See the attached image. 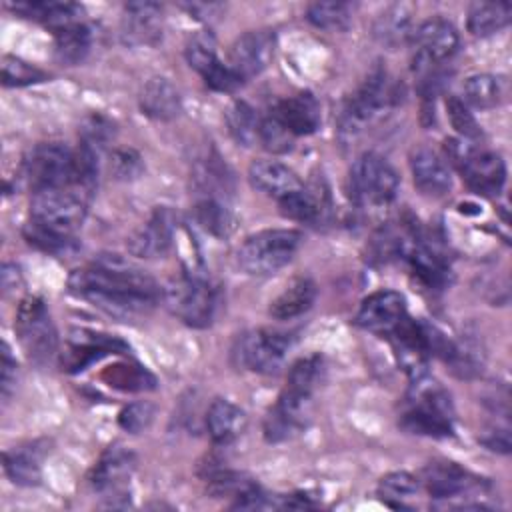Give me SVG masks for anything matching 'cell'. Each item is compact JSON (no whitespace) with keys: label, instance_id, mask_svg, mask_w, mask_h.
I'll use <instances>...</instances> for the list:
<instances>
[{"label":"cell","instance_id":"1","mask_svg":"<svg viewBox=\"0 0 512 512\" xmlns=\"http://www.w3.org/2000/svg\"><path fill=\"white\" fill-rule=\"evenodd\" d=\"M68 288L78 298L122 320L148 314L162 296L152 276L118 254H104L96 262L74 270L68 278Z\"/></svg>","mask_w":512,"mask_h":512},{"label":"cell","instance_id":"2","mask_svg":"<svg viewBox=\"0 0 512 512\" xmlns=\"http://www.w3.org/2000/svg\"><path fill=\"white\" fill-rule=\"evenodd\" d=\"M400 426L412 434L446 438L454 432V404L450 394L426 374L412 380Z\"/></svg>","mask_w":512,"mask_h":512},{"label":"cell","instance_id":"3","mask_svg":"<svg viewBox=\"0 0 512 512\" xmlns=\"http://www.w3.org/2000/svg\"><path fill=\"white\" fill-rule=\"evenodd\" d=\"M302 234L290 228L260 230L238 248V266L250 276H270L286 266L298 252Z\"/></svg>","mask_w":512,"mask_h":512},{"label":"cell","instance_id":"4","mask_svg":"<svg viewBox=\"0 0 512 512\" xmlns=\"http://www.w3.org/2000/svg\"><path fill=\"white\" fill-rule=\"evenodd\" d=\"M162 298L170 312L184 324L192 328H206L212 324L216 292L200 272H182L162 290Z\"/></svg>","mask_w":512,"mask_h":512},{"label":"cell","instance_id":"5","mask_svg":"<svg viewBox=\"0 0 512 512\" xmlns=\"http://www.w3.org/2000/svg\"><path fill=\"white\" fill-rule=\"evenodd\" d=\"M398 192V174L390 162L376 154H362L350 170V196L358 206H384Z\"/></svg>","mask_w":512,"mask_h":512},{"label":"cell","instance_id":"6","mask_svg":"<svg viewBox=\"0 0 512 512\" xmlns=\"http://www.w3.org/2000/svg\"><path fill=\"white\" fill-rule=\"evenodd\" d=\"M18 340L26 356L36 364H46L58 350V334L46 304L36 296H26L16 310L14 322Z\"/></svg>","mask_w":512,"mask_h":512},{"label":"cell","instance_id":"7","mask_svg":"<svg viewBox=\"0 0 512 512\" xmlns=\"http://www.w3.org/2000/svg\"><path fill=\"white\" fill-rule=\"evenodd\" d=\"M76 156L58 142L36 144L24 158V176L34 192L74 186Z\"/></svg>","mask_w":512,"mask_h":512},{"label":"cell","instance_id":"8","mask_svg":"<svg viewBox=\"0 0 512 512\" xmlns=\"http://www.w3.org/2000/svg\"><path fill=\"white\" fill-rule=\"evenodd\" d=\"M30 216L34 222L72 234L86 218V198L70 188H46L32 194Z\"/></svg>","mask_w":512,"mask_h":512},{"label":"cell","instance_id":"9","mask_svg":"<svg viewBox=\"0 0 512 512\" xmlns=\"http://www.w3.org/2000/svg\"><path fill=\"white\" fill-rule=\"evenodd\" d=\"M396 86L388 80L384 70H374L350 96L342 110V132L354 134L362 130L366 122L396 102Z\"/></svg>","mask_w":512,"mask_h":512},{"label":"cell","instance_id":"10","mask_svg":"<svg viewBox=\"0 0 512 512\" xmlns=\"http://www.w3.org/2000/svg\"><path fill=\"white\" fill-rule=\"evenodd\" d=\"M134 454L120 444L106 448L90 474L92 488L110 502V506H122L120 500L128 498V484L134 472Z\"/></svg>","mask_w":512,"mask_h":512},{"label":"cell","instance_id":"11","mask_svg":"<svg viewBox=\"0 0 512 512\" xmlns=\"http://www.w3.org/2000/svg\"><path fill=\"white\" fill-rule=\"evenodd\" d=\"M290 348V340L286 334H280L276 330H252L246 332L234 350V356L238 358V364L258 372V374H274Z\"/></svg>","mask_w":512,"mask_h":512},{"label":"cell","instance_id":"12","mask_svg":"<svg viewBox=\"0 0 512 512\" xmlns=\"http://www.w3.org/2000/svg\"><path fill=\"white\" fill-rule=\"evenodd\" d=\"M414 44V72H422L426 68L438 66L448 60L458 48V32L456 28L436 16L420 22L412 32Z\"/></svg>","mask_w":512,"mask_h":512},{"label":"cell","instance_id":"13","mask_svg":"<svg viewBox=\"0 0 512 512\" xmlns=\"http://www.w3.org/2000/svg\"><path fill=\"white\" fill-rule=\"evenodd\" d=\"M312 398L284 388L264 418V438L268 442H282L302 432L310 422Z\"/></svg>","mask_w":512,"mask_h":512},{"label":"cell","instance_id":"14","mask_svg":"<svg viewBox=\"0 0 512 512\" xmlns=\"http://www.w3.org/2000/svg\"><path fill=\"white\" fill-rule=\"evenodd\" d=\"M276 36L272 30H248L234 40L230 46L228 66L240 76V80H248L258 76L274 58Z\"/></svg>","mask_w":512,"mask_h":512},{"label":"cell","instance_id":"15","mask_svg":"<svg viewBox=\"0 0 512 512\" xmlns=\"http://www.w3.org/2000/svg\"><path fill=\"white\" fill-rule=\"evenodd\" d=\"M406 318V298L396 290H378L366 296L356 312V326L374 334H392Z\"/></svg>","mask_w":512,"mask_h":512},{"label":"cell","instance_id":"16","mask_svg":"<svg viewBox=\"0 0 512 512\" xmlns=\"http://www.w3.org/2000/svg\"><path fill=\"white\" fill-rule=\"evenodd\" d=\"M176 230V216L170 208H156L150 218L132 232L126 246L132 256L158 258L164 256L172 244Z\"/></svg>","mask_w":512,"mask_h":512},{"label":"cell","instance_id":"17","mask_svg":"<svg viewBox=\"0 0 512 512\" xmlns=\"http://www.w3.org/2000/svg\"><path fill=\"white\" fill-rule=\"evenodd\" d=\"M470 190L482 196H498L506 182L504 160L488 150H472L458 168Z\"/></svg>","mask_w":512,"mask_h":512},{"label":"cell","instance_id":"18","mask_svg":"<svg viewBox=\"0 0 512 512\" xmlns=\"http://www.w3.org/2000/svg\"><path fill=\"white\" fill-rule=\"evenodd\" d=\"M422 482L428 494L436 500H452L472 492L480 480L456 462L436 460L422 470Z\"/></svg>","mask_w":512,"mask_h":512},{"label":"cell","instance_id":"19","mask_svg":"<svg viewBox=\"0 0 512 512\" xmlns=\"http://www.w3.org/2000/svg\"><path fill=\"white\" fill-rule=\"evenodd\" d=\"M162 38V6L156 2H128L122 16V40L130 46H154Z\"/></svg>","mask_w":512,"mask_h":512},{"label":"cell","instance_id":"20","mask_svg":"<svg viewBox=\"0 0 512 512\" xmlns=\"http://www.w3.org/2000/svg\"><path fill=\"white\" fill-rule=\"evenodd\" d=\"M128 346L108 334H98L90 330H76L72 332L70 346L62 354V370L66 372H78L84 370L90 362L98 360L104 354L110 352H126Z\"/></svg>","mask_w":512,"mask_h":512},{"label":"cell","instance_id":"21","mask_svg":"<svg viewBox=\"0 0 512 512\" xmlns=\"http://www.w3.org/2000/svg\"><path fill=\"white\" fill-rule=\"evenodd\" d=\"M410 172L414 186L426 196H444L452 186V176L448 166L440 160V156L426 148L418 146L410 154Z\"/></svg>","mask_w":512,"mask_h":512},{"label":"cell","instance_id":"22","mask_svg":"<svg viewBox=\"0 0 512 512\" xmlns=\"http://www.w3.org/2000/svg\"><path fill=\"white\" fill-rule=\"evenodd\" d=\"M294 136H308L320 126V104L310 92L282 98L270 110Z\"/></svg>","mask_w":512,"mask_h":512},{"label":"cell","instance_id":"23","mask_svg":"<svg viewBox=\"0 0 512 512\" xmlns=\"http://www.w3.org/2000/svg\"><path fill=\"white\" fill-rule=\"evenodd\" d=\"M248 180L256 190L276 200H282L302 188V182L296 176V172L276 160L252 162L248 168Z\"/></svg>","mask_w":512,"mask_h":512},{"label":"cell","instance_id":"24","mask_svg":"<svg viewBox=\"0 0 512 512\" xmlns=\"http://www.w3.org/2000/svg\"><path fill=\"white\" fill-rule=\"evenodd\" d=\"M140 110L154 120H172L182 108L180 92L176 86L160 76L150 78L140 90Z\"/></svg>","mask_w":512,"mask_h":512},{"label":"cell","instance_id":"25","mask_svg":"<svg viewBox=\"0 0 512 512\" xmlns=\"http://www.w3.org/2000/svg\"><path fill=\"white\" fill-rule=\"evenodd\" d=\"M406 258L410 262L412 272L430 290L432 288L440 290L450 282V266H448L446 258L436 248L426 244L422 238H418L414 242V246L410 248Z\"/></svg>","mask_w":512,"mask_h":512},{"label":"cell","instance_id":"26","mask_svg":"<svg viewBox=\"0 0 512 512\" xmlns=\"http://www.w3.org/2000/svg\"><path fill=\"white\" fill-rule=\"evenodd\" d=\"M206 428L210 438L220 444H232L246 430V414L236 404L224 398H216L206 412Z\"/></svg>","mask_w":512,"mask_h":512},{"label":"cell","instance_id":"27","mask_svg":"<svg viewBox=\"0 0 512 512\" xmlns=\"http://www.w3.org/2000/svg\"><path fill=\"white\" fill-rule=\"evenodd\" d=\"M314 300L316 284L310 278H296L270 302L268 312L276 320H292L310 310Z\"/></svg>","mask_w":512,"mask_h":512},{"label":"cell","instance_id":"28","mask_svg":"<svg viewBox=\"0 0 512 512\" xmlns=\"http://www.w3.org/2000/svg\"><path fill=\"white\" fill-rule=\"evenodd\" d=\"M10 8L24 18L38 20V22L50 26L52 30L80 22V14H82V6L72 4V2H46V0L16 2V4H10Z\"/></svg>","mask_w":512,"mask_h":512},{"label":"cell","instance_id":"29","mask_svg":"<svg viewBox=\"0 0 512 512\" xmlns=\"http://www.w3.org/2000/svg\"><path fill=\"white\" fill-rule=\"evenodd\" d=\"M280 212L296 222L318 224L328 210V194L320 188H300L294 194L278 200Z\"/></svg>","mask_w":512,"mask_h":512},{"label":"cell","instance_id":"30","mask_svg":"<svg viewBox=\"0 0 512 512\" xmlns=\"http://www.w3.org/2000/svg\"><path fill=\"white\" fill-rule=\"evenodd\" d=\"M412 6L410 4H392L388 6L374 22V36L384 46L396 48L412 40Z\"/></svg>","mask_w":512,"mask_h":512},{"label":"cell","instance_id":"31","mask_svg":"<svg viewBox=\"0 0 512 512\" xmlns=\"http://www.w3.org/2000/svg\"><path fill=\"white\" fill-rule=\"evenodd\" d=\"M2 458H4V472L14 484L34 486L40 482L42 450L36 442L6 450Z\"/></svg>","mask_w":512,"mask_h":512},{"label":"cell","instance_id":"32","mask_svg":"<svg viewBox=\"0 0 512 512\" xmlns=\"http://www.w3.org/2000/svg\"><path fill=\"white\" fill-rule=\"evenodd\" d=\"M92 46V32L86 24L74 22L54 30L56 58L68 66H74L86 58Z\"/></svg>","mask_w":512,"mask_h":512},{"label":"cell","instance_id":"33","mask_svg":"<svg viewBox=\"0 0 512 512\" xmlns=\"http://www.w3.org/2000/svg\"><path fill=\"white\" fill-rule=\"evenodd\" d=\"M510 14L508 2H476L468 10V32L472 36H490L510 24Z\"/></svg>","mask_w":512,"mask_h":512},{"label":"cell","instance_id":"34","mask_svg":"<svg viewBox=\"0 0 512 512\" xmlns=\"http://www.w3.org/2000/svg\"><path fill=\"white\" fill-rule=\"evenodd\" d=\"M226 126L230 136L242 144V146H252L258 140V132H260V116L256 114V110L244 102V100H236L230 104V108L226 110Z\"/></svg>","mask_w":512,"mask_h":512},{"label":"cell","instance_id":"35","mask_svg":"<svg viewBox=\"0 0 512 512\" xmlns=\"http://www.w3.org/2000/svg\"><path fill=\"white\" fill-rule=\"evenodd\" d=\"M194 212H196V220L198 224L222 238V236H228L232 232V226H234V220H232V214L226 206V202H222L220 198H208V196H200L196 200V206H194Z\"/></svg>","mask_w":512,"mask_h":512},{"label":"cell","instance_id":"36","mask_svg":"<svg viewBox=\"0 0 512 512\" xmlns=\"http://www.w3.org/2000/svg\"><path fill=\"white\" fill-rule=\"evenodd\" d=\"M322 380H324V360L318 354H314V356L300 358L292 364V368L286 376L284 388L296 390L306 396H314V392L318 390Z\"/></svg>","mask_w":512,"mask_h":512},{"label":"cell","instance_id":"37","mask_svg":"<svg viewBox=\"0 0 512 512\" xmlns=\"http://www.w3.org/2000/svg\"><path fill=\"white\" fill-rule=\"evenodd\" d=\"M258 488L260 486L254 482V478H250L244 472H236V470H218L208 476V492L214 498L226 496V498H234L238 502L240 498L252 494Z\"/></svg>","mask_w":512,"mask_h":512},{"label":"cell","instance_id":"38","mask_svg":"<svg viewBox=\"0 0 512 512\" xmlns=\"http://www.w3.org/2000/svg\"><path fill=\"white\" fill-rule=\"evenodd\" d=\"M306 20L322 30L340 32L352 22V10L346 2H312L306 8Z\"/></svg>","mask_w":512,"mask_h":512},{"label":"cell","instance_id":"39","mask_svg":"<svg viewBox=\"0 0 512 512\" xmlns=\"http://www.w3.org/2000/svg\"><path fill=\"white\" fill-rule=\"evenodd\" d=\"M464 96L466 100L480 110L494 108L502 102L504 90L496 76L492 74H474L464 84Z\"/></svg>","mask_w":512,"mask_h":512},{"label":"cell","instance_id":"40","mask_svg":"<svg viewBox=\"0 0 512 512\" xmlns=\"http://www.w3.org/2000/svg\"><path fill=\"white\" fill-rule=\"evenodd\" d=\"M24 238L28 244H32L38 250L48 252V254H68V252L76 250V242H74L72 234H64V232L46 228L34 220H30L24 226Z\"/></svg>","mask_w":512,"mask_h":512},{"label":"cell","instance_id":"41","mask_svg":"<svg viewBox=\"0 0 512 512\" xmlns=\"http://www.w3.org/2000/svg\"><path fill=\"white\" fill-rule=\"evenodd\" d=\"M418 492V480L410 472H390L378 482V496L392 508H404Z\"/></svg>","mask_w":512,"mask_h":512},{"label":"cell","instance_id":"42","mask_svg":"<svg viewBox=\"0 0 512 512\" xmlns=\"http://www.w3.org/2000/svg\"><path fill=\"white\" fill-rule=\"evenodd\" d=\"M216 38L210 30H200L194 32L188 42H186V60L190 64V68H194L200 76L204 72H208L212 66H216L220 62L218 58V50H216Z\"/></svg>","mask_w":512,"mask_h":512},{"label":"cell","instance_id":"43","mask_svg":"<svg viewBox=\"0 0 512 512\" xmlns=\"http://www.w3.org/2000/svg\"><path fill=\"white\" fill-rule=\"evenodd\" d=\"M102 378L120 390H150L154 388L156 380L154 376L142 368V366H128V364H116L104 370Z\"/></svg>","mask_w":512,"mask_h":512},{"label":"cell","instance_id":"44","mask_svg":"<svg viewBox=\"0 0 512 512\" xmlns=\"http://www.w3.org/2000/svg\"><path fill=\"white\" fill-rule=\"evenodd\" d=\"M48 80V74L18 56L2 58V84L4 86H28Z\"/></svg>","mask_w":512,"mask_h":512},{"label":"cell","instance_id":"45","mask_svg":"<svg viewBox=\"0 0 512 512\" xmlns=\"http://www.w3.org/2000/svg\"><path fill=\"white\" fill-rule=\"evenodd\" d=\"M258 142L274 154H284L294 144V134L270 112L268 116L260 118V132Z\"/></svg>","mask_w":512,"mask_h":512},{"label":"cell","instance_id":"46","mask_svg":"<svg viewBox=\"0 0 512 512\" xmlns=\"http://www.w3.org/2000/svg\"><path fill=\"white\" fill-rule=\"evenodd\" d=\"M446 110H448L452 128L462 136V140H478L482 136V130H480L476 118L472 116V112L466 108V104L460 98L448 96Z\"/></svg>","mask_w":512,"mask_h":512},{"label":"cell","instance_id":"47","mask_svg":"<svg viewBox=\"0 0 512 512\" xmlns=\"http://www.w3.org/2000/svg\"><path fill=\"white\" fill-rule=\"evenodd\" d=\"M142 156L132 148H116L110 154V172L116 180H134L142 174Z\"/></svg>","mask_w":512,"mask_h":512},{"label":"cell","instance_id":"48","mask_svg":"<svg viewBox=\"0 0 512 512\" xmlns=\"http://www.w3.org/2000/svg\"><path fill=\"white\" fill-rule=\"evenodd\" d=\"M152 418H154V406L150 402H132L120 412L118 424L122 430L130 434H140L152 424Z\"/></svg>","mask_w":512,"mask_h":512},{"label":"cell","instance_id":"49","mask_svg":"<svg viewBox=\"0 0 512 512\" xmlns=\"http://www.w3.org/2000/svg\"><path fill=\"white\" fill-rule=\"evenodd\" d=\"M112 132H114V126L104 116L94 114L84 122L80 144H86V146L94 148L96 152H100V148L110 140Z\"/></svg>","mask_w":512,"mask_h":512},{"label":"cell","instance_id":"50","mask_svg":"<svg viewBox=\"0 0 512 512\" xmlns=\"http://www.w3.org/2000/svg\"><path fill=\"white\" fill-rule=\"evenodd\" d=\"M0 384H2V398L6 400L16 384V362L12 360L10 348L4 342L2 344V376H0Z\"/></svg>","mask_w":512,"mask_h":512},{"label":"cell","instance_id":"51","mask_svg":"<svg viewBox=\"0 0 512 512\" xmlns=\"http://www.w3.org/2000/svg\"><path fill=\"white\" fill-rule=\"evenodd\" d=\"M18 278H20L18 268H16L14 264H4V268H2V288H4V290L16 288Z\"/></svg>","mask_w":512,"mask_h":512},{"label":"cell","instance_id":"52","mask_svg":"<svg viewBox=\"0 0 512 512\" xmlns=\"http://www.w3.org/2000/svg\"><path fill=\"white\" fill-rule=\"evenodd\" d=\"M184 8L198 18H206V16H212V12H218L222 6H218V4H186Z\"/></svg>","mask_w":512,"mask_h":512}]
</instances>
